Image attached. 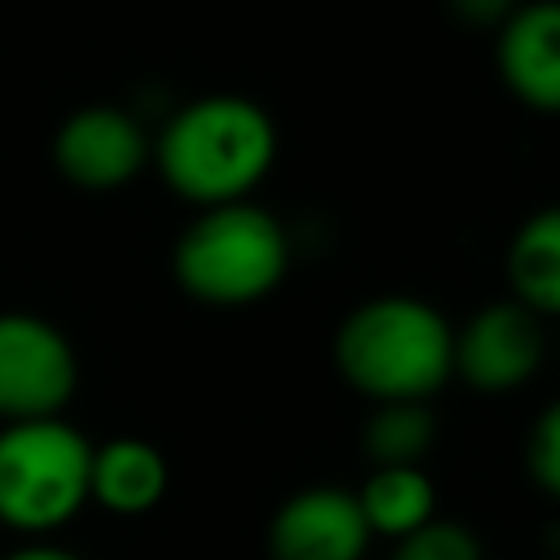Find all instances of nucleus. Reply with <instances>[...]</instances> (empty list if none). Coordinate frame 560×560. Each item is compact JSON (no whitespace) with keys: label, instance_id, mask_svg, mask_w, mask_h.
Instances as JSON below:
<instances>
[{"label":"nucleus","instance_id":"nucleus-1","mask_svg":"<svg viewBox=\"0 0 560 560\" xmlns=\"http://www.w3.org/2000/svg\"><path fill=\"white\" fill-rule=\"evenodd\" d=\"M153 162L201 210L245 201L276 162V122L245 96H201L162 122Z\"/></svg>","mask_w":560,"mask_h":560},{"label":"nucleus","instance_id":"nucleus-2","mask_svg":"<svg viewBox=\"0 0 560 560\" xmlns=\"http://www.w3.org/2000/svg\"><path fill=\"white\" fill-rule=\"evenodd\" d=\"M455 332L438 306L407 293L368 298L354 306L337 337L332 363L350 389L372 402H424L451 376Z\"/></svg>","mask_w":560,"mask_h":560},{"label":"nucleus","instance_id":"nucleus-3","mask_svg":"<svg viewBox=\"0 0 560 560\" xmlns=\"http://www.w3.org/2000/svg\"><path fill=\"white\" fill-rule=\"evenodd\" d=\"M171 271L179 289L206 306H249L289 271V232L262 206H206L175 241Z\"/></svg>","mask_w":560,"mask_h":560},{"label":"nucleus","instance_id":"nucleus-4","mask_svg":"<svg viewBox=\"0 0 560 560\" xmlns=\"http://www.w3.org/2000/svg\"><path fill=\"white\" fill-rule=\"evenodd\" d=\"M92 442L61 416L13 420L0 429V521L48 534L88 503Z\"/></svg>","mask_w":560,"mask_h":560},{"label":"nucleus","instance_id":"nucleus-5","mask_svg":"<svg viewBox=\"0 0 560 560\" xmlns=\"http://www.w3.org/2000/svg\"><path fill=\"white\" fill-rule=\"evenodd\" d=\"M79 385V359L66 332L39 315H0V420L61 416Z\"/></svg>","mask_w":560,"mask_h":560},{"label":"nucleus","instance_id":"nucleus-6","mask_svg":"<svg viewBox=\"0 0 560 560\" xmlns=\"http://www.w3.org/2000/svg\"><path fill=\"white\" fill-rule=\"evenodd\" d=\"M542 319L521 302L481 306L451 346V372H459L472 389L503 394L525 385L542 363Z\"/></svg>","mask_w":560,"mask_h":560},{"label":"nucleus","instance_id":"nucleus-7","mask_svg":"<svg viewBox=\"0 0 560 560\" xmlns=\"http://www.w3.org/2000/svg\"><path fill=\"white\" fill-rule=\"evenodd\" d=\"M144 162H149L144 127L114 105L74 109L52 136V166L61 171V179L88 192L122 188L127 179L140 175Z\"/></svg>","mask_w":560,"mask_h":560},{"label":"nucleus","instance_id":"nucleus-8","mask_svg":"<svg viewBox=\"0 0 560 560\" xmlns=\"http://www.w3.org/2000/svg\"><path fill=\"white\" fill-rule=\"evenodd\" d=\"M372 534L350 490L311 486L284 499L267 525L271 560H363Z\"/></svg>","mask_w":560,"mask_h":560},{"label":"nucleus","instance_id":"nucleus-9","mask_svg":"<svg viewBox=\"0 0 560 560\" xmlns=\"http://www.w3.org/2000/svg\"><path fill=\"white\" fill-rule=\"evenodd\" d=\"M499 74L529 109L560 105V9L551 0L516 4L499 26Z\"/></svg>","mask_w":560,"mask_h":560},{"label":"nucleus","instance_id":"nucleus-10","mask_svg":"<svg viewBox=\"0 0 560 560\" xmlns=\"http://www.w3.org/2000/svg\"><path fill=\"white\" fill-rule=\"evenodd\" d=\"M166 494V459L144 438H109L92 446L88 499L109 508L114 516H144Z\"/></svg>","mask_w":560,"mask_h":560},{"label":"nucleus","instance_id":"nucleus-11","mask_svg":"<svg viewBox=\"0 0 560 560\" xmlns=\"http://www.w3.org/2000/svg\"><path fill=\"white\" fill-rule=\"evenodd\" d=\"M508 284H512V298L538 319L560 311V214L556 210H538L516 228L508 245Z\"/></svg>","mask_w":560,"mask_h":560},{"label":"nucleus","instance_id":"nucleus-12","mask_svg":"<svg viewBox=\"0 0 560 560\" xmlns=\"http://www.w3.org/2000/svg\"><path fill=\"white\" fill-rule=\"evenodd\" d=\"M368 534H385V538H402L411 529H420L424 521H433V481L416 468V464H394V468H372L368 481L354 494Z\"/></svg>","mask_w":560,"mask_h":560},{"label":"nucleus","instance_id":"nucleus-13","mask_svg":"<svg viewBox=\"0 0 560 560\" xmlns=\"http://www.w3.org/2000/svg\"><path fill=\"white\" fill-rule=\"evenodd\" d=\"M433 411L424 402H376L363 429V451L376 468L394 464H416L433 446Z\"/></svg>","mask_w":560,"mask_h":560},{"label":"nucleus","instance_id":"nucleus-14","mask_svg":"<svg viewBox=\"0 0 560 560\" xmlns=\"http://www.w3.org/2000/svg\"><path fill=\"white\" fill-rule=\"evenodd\" d=\"M389 560H481V547L455 521H424L394 542Z\"/></svg>","mask_w":560,"mask_h":560},{"label":"nucleus","instance_id":"nucleus-15","mask_svg":"<svg viewBox=\"0 0 560 560\" xmlns=\"http://www.w3.org/2000/svg\"><path fill=\"white\" fill-rule=\"evenodd\" d=\"M525 468L538 490H547V494L560 490V411L556 407H547L534 420V429L525 438Z\"/></svg>","mask_w":560,"mask_h":560},{"label":"nucleus","instance_id":"nucleus-16","mask_svg":"<svg viewBox=\"0 0 560 560\" xmlns=\"http://www.w3.org/2000/svg\"><path fill=\"white\" fill-rule=\"evenodd\" d=\"M446 4L464 26H503L516 9V0H446Z\"/></svg>","mask_w":560,"mask_h":560},{"label":"nucleus","instance_id":"nucleus-17","mask_svg":"<svg viewBox=\"0 0 560 560\" xmlns=\"http://www.w3.org/2000/svg\"><path fill=\"white\" fill-rule=\"evenodd\" d=\"M4 560H79V556H74V551H66V547L35 542V547H22V551H13V556H4Z\"/></svg>","mask_w":560,"mask_h":560}]
</instances>
